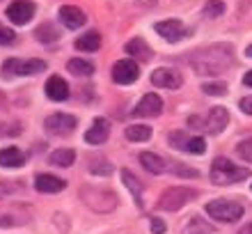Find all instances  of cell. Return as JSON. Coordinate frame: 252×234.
I'll list each match as a JSON object with an SVG mask.
<instances>
[{
	"instance_id": "1",
	"label": "cell",
	"mask_w": 252,
	"mask_h": 234,
	"mask_svg": "<svg viewBox=\"0 0 252 234\" xmlns=\"http://www.w3.org/2000/svg\"><path fill=\"white\" fill-rule=\"evenodd\" d=\"M250 177V170L236 166L234 161L225 159V156H218L213 159L211 163V181L216 186H229V184H236V181H243Z\"/></svg>"
},
{
	"instance_id": "2",
	"label": "cell",
	"mask_w": 252,
	"mask_h": 234,
	"mask_svg": "<svg viewBox=\"0 0 252 234\" xmlns=\"http://www.w3.org/2000/svg\"><path fill=\"white\" fill-rule=\"evenodd\" d=\"M232 67V53L225 48H209L204 53V60H195V71L202 76H218L225 69Z\"/></svg>"
},
{
	"instance_id": "3",
	"label": "cell",
	"mask_w": 252,
	"mask_h": 234,
	"mask_svg": "<svg viewBox=\"0 0 252 234\" xmlns=\"http://www.w3.org/2000/svg\"><path fill=\"white\" fill-rule=\"evenodd\" d=\"M83 202L92 211H101V214H108L117 207V195L106 191V188H92V186H83Z\"/></svg>"
},
{
	"instance_id": "4",
	"label": "cell",
	"mask_w": 252,
	"mask_h": 234,
	"mask_svg": "<svg viewBox=\"0 0 252 234\" xmlns=\"http://www.w3.org/2000/svg\"><path fill=\"white\" fill-rule=\"evenodd\" d=\"M206 214L211 216L213 221H220V223H236L241 216H243V207H241L239 202L220 198V200H211L209 204H206Z\"/></svg>"
},
{
	"instance_id": "5",
	"label": "cell",
	"mask_w": 252,
	"mask_h": 234,
	"mask_svg": "<svg viewBox=\"0 0 252 234\" xmlns=\"http://www.w3.org/2000/svg\"><path fill=\"white\" fill-rule=\"evenodd\" d=\"M195 191L192 188H184V186H174V188H167L165 193L158 198V209L163 211H179L186 202H190L195 198Z\"/></svg>"
},
{
	"instance_id": "6",
	"label": "cell",
	"mask_w": 252,
	"mask_h": 234,
	"mask_svg": "<svg viewBox=\"0 0 252 234\" xmlns=\"http://www.w3.org/2000/svg\"><path fill=\"white\" fill-rule=\"evenodd\" d=\"M46 69L44 60H19V58H9L2 67L5 76H32V74H41Z\"/></svg>"
},
{
	"instance_id": "7",
	"label": "cell",
	"mask_w": 252,
	"mask_h": 234,
	"mask_svg": "<svg viewBox=\"0 0 252 234\" xmlns=\"http://www.w3.org/2000/svg\"><path fill=\"white\" fill-rule=\"evenodd\" d=\"M76 124H78V120L69 113H53V115H48L46 122H44L46 131L53 135H69L76 129Z\"/></svg>"
},
{
	"instance_id": "8",
	"label": "cell",
	"mask_w": 252,
	"mask_h": 234,
	"mask_svg": "<svg viewBox=\"0 0 252 234\" xmlns=\"http://www.w3.org/2000/svg\"><path fill=\"white\" fill-rule=\"evenodd\" d=\"M138 76H140V67L133 58L120 60L113 67V80L117 83V85H131V83L138 80Z\"/></svg>"
},
{
	"instance_id": "9",
	"label": "cell",
	"mask_w": 252,
	"mask_h": 234,
	"mask_svg": "<svg viewBox=\"0 0 252 234\" xmlns=\"http://www.w3.org/2000/svg\"><path fill=\"white\" fill-rule=\"evenodd\" d=\"M156 33L163 37V39H167V41H172V44H177L179 39H184V37H188L190 34V30H188L181 21H177V19H167V21H158L156 23Z\"/></svg>"
},
{
	"instance_id": "10",
	"label": "cell",
	"mask_w": 252,
	"mask_h": 234,
	"mask_svg": "<svg viewBox=\"0 0 252 234\" xmlns=\"http://www.w3.org/2000/svg\"><path fill=\"white\" fill-rule=\"evenodd\" d=\"M34 16V2L30 0H14L12 5L7 7V19L12 21V23H28V21Z\"/></svg>"
},
{
	"instance_id": "11",
	"label": "cell",
	"mask_w": 252,
	"mask_h": 234,
	"mask_svg": "<svg viewBox=\"0 0 252 234\" xmlns=\"http://www.w3.org/2000/svg\"><path fill=\"white\" fill-rule=\"evenodd\" d=\"M152 83L156 87H165V90H177V87L184 85V78L177 69H170V67H160L156 69L152 74Z\"/></svg>"
},
{
	"instance_id": "12",
	"label": "cell",
	"mask_w": 252,
	"mask_h": 234,
	"mask_svg": "<svg viewBox=\"0 0 252 234\" xmlns=\"http://www.w3.org/2000/svg\"><path fill=\"white\" fill-rule=\"evenodd\" d=\"M163 110V101H160L158 94H145L140 103L133 108V117H154V115H160Z\"/></svg>"
},
{
	"instance_id": "13",
	"label": "cell",
	"mask_w": 252,
	"mask_h": 234,
	"mask_svg": "<svg viewBox=\"0 0 252 234\" xmlns=\"http://www.w3.org/2000/svg\"><path fill=\"white\" fill-rule=\"evenodd\" d=\"M227 122H229V113H227L225 108L213 106L211 110H209V115L204 117V129L209 134H220V131L227 127Z\"/></svg>"
},
{
	"instance_id": "14",
	"label": "cell",
	"mask_w": 252,
	"mask_h": 234,
	"mask_svg": "<svg viewBox=\"0 0 252 234\" xmlns=\"http://www.w3.org/2000/svg\"><path fill=\"white\" fill-rule=\"evenodd\" d=\"M108 135H110V124H108V120L99 117L85 131V142H90V145H103L108 140Z\"/></svg>"
},
{
	"instance_id": "15",
	"label": "cell",
	"mask_w": 252,
	"mask_h": 234,
	"mask_svg": "<svg viewBox=\"0 0 252 234\" xmlns=\"http://www.w3.org/2000/svg\"><path fill=\"white\" fill-rule=\"evenodd\" d=\"M60 21L69 30H76V28L85 26V12L73 5H64V7H60Z\"/></svg>"
},
{
	"instance_id": "16",
	"label": "cell",
	"mask_w": 252,
	"mask_h": 234,
	"mask_svg": "<svg viewBox=\"0 0 252 234\" xmlns=\"http://www.w3.org/2000/svg\"><path fill=\"white\" fill-rule=\"evenodd\" d=\"M64 186L66 181L60 179V177H53V174H37L34 177V188L39 193H60Z\"/></svg>"
},
{
	"instance_id": "17",
	"label": "cell",
	"mask_w": 252,
	"mask_h": 234,
	"mask_svg": "<svg viewBox=\"0 0 252 234\" xmlns=\"http://www.w3.org/2000/svg\"><path fill=\"white\" fill-rule=\"evenodd\" d=\"M46 97L51 101L69 99V85H66V80H62L60 76H51L46 80Z\"/></svg>"
},
{
	"instance_id": "18",
	"label": "cell",
	"mask_w": 252,
	"mask_h": 234,
	"mask_svg": "<svg viewBox=\"0 0 252 234\" xmlns=\"http://www.w3.org/2000/svg\"><path fill=\"white\" fill-rule=\"evenodd\" d=\"M26 163V156L19 147H5L0 149V166L2 167H21Z\"/></svg>"
},
{
	"instance_id": "19",
	"label": "cell",
	"mask_w": 252,
	"mask_h": 234,
	"mask_svg": "<svg viewBox=\"0 0 252 234\" xmlns=\"http://www.w3.org/2000/svg\"><path fill=\"white\" fill-rule=\"evenodd\" d=\"M126 53L131 55L133 60H149L152 58V48L147 46L142 39H131L126 41Z\"/></svg>"
},
{
	"instance_id": "20",
	"label": "cell",
	"mask_w": 252,
	"mask_h": 234,
	"mask_svg": "<svg viewBox=\"0 0 252 234\" xmlns=\"http://www.w3.org/2000/svg\"><path fill=\"white\" fill-rule=\"evenodd\" d=\"M140 163L149 170L152 174H160V172H165V167H167V163L160 156H156V154H152V152H142L140 154Z\"/></svg>"
},
{
	"instance_id": "21",
	"label": "cell",
	"mask_w": 252,
	"mask_h": 234,
	"mask_svg": "<svg viewBox=\"0 0 252 234\" xmlns=\"http://www.w3.org/2000/svg\"><path fill=\"white\" fill-rule=\"evenodd\" d=\"M99 46H101V34L96 33V30L85 33L83 37H78V41H76V48H78V51H85V53H92V51H96Z\"/></svg>"
},
{
	"instance_id": "22",
	"label": "cell",
	"mask_w": 252,
	"mask_h": 234,
	"mask_svg": "<svg viewBox=\"0 0 252 234\" xmlns=\"http://www.w3.org/2000/svg\"><path fill=\"white\" fill-rule=\"evenodd\" d=\"M126 135V140H131V142H145L152 138V129L145 127V124H133V127H128L124 131Z\"/></svg>"
},
{
	"instance_id": "23",
	"label": "cell",
	"mask_w": 252,
	"mask_h": 234,
	"mask_svg": "<svg viewBox=\"0 0 252 234\" xmlns=\"http://www.w3.org/2000/svg\"><path fill=\"white\" fill-rule=\"evenodd\" d=\"M66 69L71 71V74L76 76H92L96 69H94V65L90 60H80V58H73V60L66 62Z\"/></svg>"
},
{
	"instance_id": "24",
	"label": "cell",
	"mask_w": 252,
	"mask_h": 234,
	"mask_svg": "<svg viewBox=\"0 0 252 234\" xmlns=\"http://www.w3.org/2000/svg\"><path fill=\"white\" fill-rule=\"evenodd\" d=\"M122 179H124V184L133 193V198H135V202H138V207H142V184L138 181V177H133L128 170H122Z\"/></svg>"
},
{
	"instance_id": "25",
	"label": "cell",
	"mask_w": 252,
	"mask_h": 234,
	"mask_svg": "<svg viewBox=\"0 0 252 234\" xmlns=\"http://www.w3.org/2000/svg\"><path fill=\"white\" fill-rule=\"evenodd\" d=\"M73 161H76V152L73 149H55V152H51V163L53 166L69 167L73 166Z\"/></svg>"
},
{
	"instance_id": "26",
	"label": "cell",
	"mask_w": 252,
	"mask_h": 234,
	"mask_svg": "<svg viewBox=\"0 0 252 234\" xmlns=\"http://www.w3.org/2000/svg\"><path fill=\"white\" fill-rule=\"evenodd\" d=\"M37 39L39 41H44V44H51V41H55L58 39V30H55L51 23H44L41 28H37Z\"/></svg>"
},
{
	"instance_id": "27",
	"label": "cell",
	"mask_w": 252,
	"mask_h": 234,
	"mask_svg": "<svg viewBox=\"0 0 252 234\" xmlns=\"http://www.w3.org/2000/svg\"><path fill=\"white\" fill-rule=\"evenodd\" d=\"M186 152H190V154H204L206 152V142H204V138H199V135H192V138H188V142H186Z\"/></svg>"
},
{
	"instance_id": "28",
	"label": "cell",
	"mask_w": 252,
	"mask_h": 234,
	"mask_svg": "<svg viewBox=\"0 0 252 234\" xmlns=\"http://www.w3.org/2000/svg\"><path fill=\"white\" fill-rule=\"evenodd\" d=\"M184 234H213V228L206 225V223H202L199 218H192L190 225L184 230Z\"/></svg>"
},
{
	"instance_id": "29",
	"label": "cell",
	"mask_w": 252,
	"mask_h": 234,
	"mask_svg": "<svg viewBox=\"0 0 252 234\" xmlns=\"http://www.w3.org/2000/svg\"><path fill=\"white\" fill-rule=\"evenodd\" d=\"M90 172L94 174H101V177H108V174L113 172V166L108 163V161H90Z\"/></svg>"
},
{
	"instance_id": "30",
	"label": "cell",
	"mask_w": 252,
	"mask_h": 234,
	"mask_svg": "<svg viewBox=\"0 0 252 234\" xmlns=\"http://www.w3.org/2000/svg\"><path fill=\"white\" fill-rule=\"evenodd\" d=\"M170 167H177V170H172V172H174V174H179V177H190V179L199 177V172L195 170V167L181 166V163H177V161H170Z\"/></svg>"
},
{
	"instance_id": "31",
	"label": "cell",
	"mask_w": 252,
	"mask_h": 234,
	"mask_svg": "<svg viewBox=\"0 0 252 234\" xmlns=\"http://www.w3.org/2000/svg\"><path fill=\"white\" fill-rule=\"evenodd\" d=\"M225 12V2H220V0H209L204 5V14L206 16H220V14Z\"/></svg>"
},
{
	"instance_id": "32",
	"label": "cell",
	"mask_w": 252,
	"mask_h": 234,
	"mask_svg": "<svg viewBox=\"0 0 252 234\" xmlns=\"http://www.w3.org/2000/svg\"><path fill=\"white\" fill-rule=\"evenodd\" d=\"M236 152H239V156H241L243 161L252 163V138H248V140L239 142V147H236Z\"/></svg>"
},
{
	"instance_id": "33",
	"label": "cell",
	"mask_w": 252,
	"mask_h": 234,
	"mask_svg": "<svg viewBox=\"0 0 252 234\" xmlns=\"http://www.w3.org/2000/svg\"><path fill=\"white\" fill-rule=\"evenodd\" d=\"M188 138H190V135L184 134V131H172V134H170V145H172V147L184 149L186 147V142H188Z\"/></svg>"
},
{
	"instance_id": "34",
	"label": "cell",
	"mask_w": 252,
	"mask_h": 234,
	"mask_svg": "<svg viewBox=\"0 0 252 234\" xmlns=\"http://www.w3.org/2000/svg\"><path fill=\"white\" fill-rule=\"evenodd\" d=\"M202 90H204L206 94H225L227 92V85H225V83H204V85H202Z\"/></svg>"
},
{
	"instance_id": "35",
	"label": "cell",
	"mask_w": 252,
	"mask_h": 234,
	"mask_svg": "<svg viewBox=\"0 0 252 234\" xmlns=\"http://www.w3.org/2000/svg\"><path fill=\"white\" fill-rule=\"evenodd\" d=\"M14 39H16V34H14V30H9V28H5V26H0V46L2 44H14Z\"/></svg>"
},
{
	"instance_id": "36",
	"label": "cell",
	"mask_w": 252,
	"mask_h": 234,
	"mask_svg": "<svg viewBox=\"0 0 252 234\" xmlns=\"http://www.w3.org/2000/svg\"><path fill=\"white\" fill-rule=\"evenodd\" d=\"M149 228H152L154 234H165V223L160 221V218H152V223H149Z\"/></svg>"
},
{
	"instance_id": "37",
	"label": "cell",
	"mask_w": 252,
	"mask_h": 234,
	"mask_svg": "<svg viewBox=\"0 0 252 234\" xmlns=\"http://www.w3.org/2000/svg\"><path fill=\"white\" fill-rule=\"evenodd\" d=\"M241 110H243V113L246 115H252V97H246V99H241Z\"/></svg>"
},
{
	"instance_id": "38",
	"label": "cell",
	"mask_w": 252,
	"mask_h": 234,
	"mask_svg": "<svg viewBox=\"0 0 252 234\" xmlns=\"http://www.w3.org/2000/svg\"><path fill=\"white\" fill-rule=\"evenodd\" d=\"M239 234H252V223H248V225H243V228L239 230Z\"/></svg>"
},
{
	"instance_id": "39",
	"label": "cell",
	"mask_w": 252,
	"mask_h": 234,
	"mask_svg": "<svg viewBox=\"0 0 252 234\" xmlns=\"http://www.w3.org/2000/svg\"><path fill=\"white\" fill-rule=\"evenodd\" d=\"M243 83H246L248 87H252V71H248V74L243 76Z\"/></svg>"
},
{
	"instance_id": "40",
	"label": "cell",
	"mask_w": 252,
	"mask_h": 234,
	"mask_svg": "<svg viewBox=\"0 0 252 234\" xmlns=\"http://www.w3.org/2000/svg\"><path fill=\"white\" fill-rule=\"evenodd\" d=\"M246 55H248V58H252V44H250V46L246 48Z\"/></svg>"
}]
</instances>
